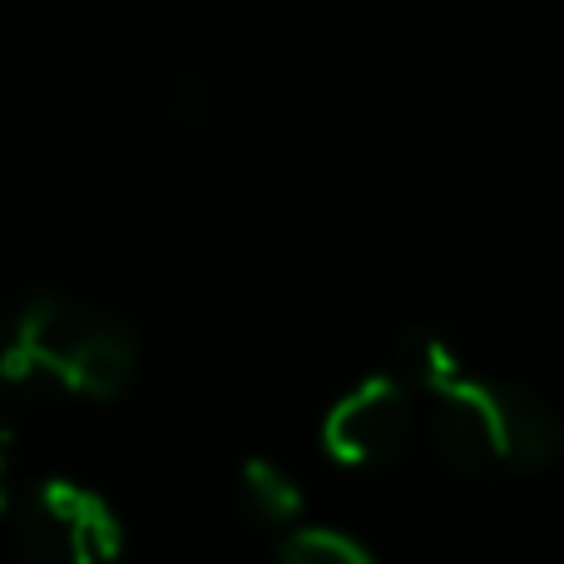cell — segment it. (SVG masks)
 <instances>
[{"label": "cell", "instance_id": "6da1fadb", "mask_svg": "<svg viewBox=\"0 0 564 564\" xmlns=\"http://www.w3.org/2000/svg\"><path fill=\"white\" fill-rule=\"evenodd\" d=\"M411 381L431 397V441L441 460L466 476L540 470L564 451L560 416L530 387L466 367L460 351L431 327H411L401 341Z\"/></svg>", "mask_w": 564, "mask_h": 564}, {"label": "cell", "instance_id": "7a4b0ae2", "mask_svg": "<svg viewBox=\"0 0 564 564\" xmlns=\"http://www.w3.org/2000/svg\"><path fill=\"white\" fill-rule=\"evenodd\" d=\"M139 347L134 332L109 312L69 302L59 292H40L10 322L0 347V381L10 387L59 391V397L109 401L134 381Z\"/></svg>", "mask_w": 564, "mask_h": 564}, {"label": "cell", "instance_id": "3957f363", "mask_svg": "<svg viewBox=\"0 0 564 564\" xmlns=\"http://www.w3.org/2000/svg\"><path fill=\"white\" fill-rule=\"evenodd\" d=\"M124 525L99 490L79 480H40L20 510V564H115Z\"/></svg>", "mask_w": 564, "mask_h": 564}, {"label": "cell", "instance_id": "277c9868", "mask_svg": "<svg viewBox=\"0 0 564 564\" xmlns=\"http://www.w3.org/2000/svg\"><path fill=\"white\" fill-rule=\"evenodd\" d=\"M416 411H411V391L397 377H367L332 401L322 416V451L337 466H387L406 451Z\"/></svg>", "mask_w": 564, "mask_h": 564}, {"label": "cell", "instance_id": "5b68a950", "mask_svg": "<svg viewBox=\"0 0 564 564\" xmlns=\"http://www.w3.org/2000/svg\"><path fill=\"white\" fill-rule=\"evenodd\" d=\"M238 490H243V506L258 525H292L302 516V490L297 480L288 476L273 460H243V476H238Z\"/></svg>", "mask_w": 564, "mask_h": 564}, {"label": "cell", "instance_id": "8992f818", "mask_svg": "<svg viewBox=\"0 0 564 564\" xmlns=\"http://www.w3.org/2000/svg\"><path fill=\"white\" fill-rule=\"evenodd\" d=\"M278 564H377V555L332 525H297L278 545Z\"/></svg>", "mask_w": 564, "mask_h": 564}, {"label": "cell", "instance_id": "52a82bcc", "mask_svg": "<svg viewBox=\"0 0 564 564\" xmlns=\"http://www.w3.org/2000/svg\"><path fill=\"white\" fill-rule=\"evenodd\" d=\"M174 109H178V115H204V109H208V99H204V85H198V69H178Z\"/></svg>", "mask_w": 564, "mask_h": 564}, {"label": "cell", "instance_id": "ba28073f", "mask_svg": "<svg viewBox=\"0 0 564 564\" xmlns=\"http://www.w3.org/2000/svg\"><path fill=\"white\" fill-rule=\"evenodd\" d=\"M10 500V480H6V441H0V510H6Z\"/></svg>", "mask_w": 564, "mask_h": 564}]
</instances>
